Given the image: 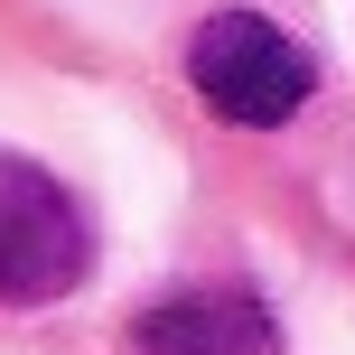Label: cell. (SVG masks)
Masks as SVG:
<instances>
[{
  "mask_svg": "<svg viewBox=\"0 0 355 355\" xmlns=\"http://www.w3.org/2000/svg\"><path fill=\"white\" fill-rule=\"evenodd\" d=\"M131 337L141 355H271V318L252 290H187V300H159Z\"/></svg>",
  "mask_w": 355,
  "mask_h": 355,
  "instance_id": "3957f363",
  "label": "cell"
},
{
  "mask_svg": "<svg viewBox=\"0 0 355 355\" xmlns=\"http://www.w3.org/2000/svg\"><path fill=\"white\" fill-rule=\"evenodd\" d=\"M94 271V225L37 159L0 150V300L47 309Z\"/></svg>",
  "mask_w": 355,
  "mask_h": 355,
  "instance_id": "7a4b0ae2",
  "label": "cell"
},
{
  "mask_svg": "<svg viewBox=\"0 0 355 355\" xmlns=\"http://www.w3.org/2000/svg\"><path fill=\"white\" fill-rule=\"evenodd\" d=\"M187 85L206 94L225 122H243V131H281L290 112L309 103L318 66H309V47L281 28V19H262V10H215L206 28L187 37Z\"/></svg>",
  "mask_w": 355,
  "mask_h": 355,
  "instance_id": "6da1fadb",
  "label": "cell"
}]
</instances>
